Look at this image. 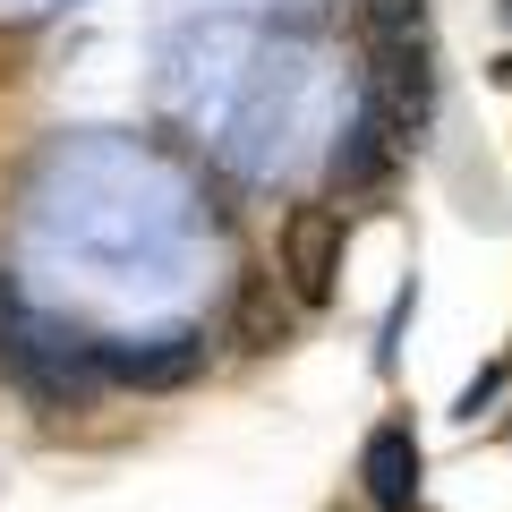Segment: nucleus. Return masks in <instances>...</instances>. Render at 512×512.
Masks as SVG:
<instances>
[{
	"label": "nucleus",
	"mask_w": 512,
	"mask_h": 512,
	"mask_svg": "<svg viewBox=\"0 0 512 512\" xmlns=\"http://www.w3.org/2000/svg\"><path fill=\"white\" fill-rule=\"evenodd\" d=\"M342 248H350V231L333 205H291V222H282V282H291V299L325 308L342 291Z\"/></svg>",
	"instance_id": "3"
},
{
	"label": "nucleus",
	"mask_w": 512,
	"mask_h": 512,
	"mask_svg": "<svg viewBox=\"0 0 512 512\" xmlns=\"http://www.w3.org/2000/svg\"><path fill=\"white\" fill-rule=\"evenodd\" d=\"M0 376L18 384L35 410H86L103 393V367H94V342H69L60 325L18 308V291L0 282Z\"/></svg>",
	"instance_id": "1"
},
{
	"label": "nucleus",
	"mask_w": 512,
	"mask_h": 512,
	"mask_svg": "<svg viewBox=\"0 0 512 512\" xmlns=\"http://www.w3.org/2000/svg\"><path fill=\"white\" fill-rule=\"evenodd\" d=\"M367 9V35H410V26H427V0H359Z\"/></svg>",
	"instance_id": "8"
},
{
	"label": "nucleus",
	"mask_w": 512,
	"mask_h": 512,
	"mask_svg": "<svg viewBox=\"0 0 512 512\" xmlns=\"http://www.w3.org/2000/svg\"><path fill=\"white\" fill-rule=\"evenodd\" d=\"M94 367L103 384H188L205 367L197 333H163V342H94Z\"/></svg>",
	"instance_id": "4"
},
{
	"label": "nucleus",
	"mask_w": 512,
	"mask_h": 512,
	"mask_svg": "<svg viewBox=\"0 0 512 512\" xmlns=\"http://www.w3.org/2000/svg\"><path fill=\"white\" fill-rule=\"evenodd\" d=\"M359 478H367V504H376V512H410V495H419V436H410L402 419L376 427Z\"/></svg>",
	"instance_id": "5"
},
{
	"label": "nucleus",
	"mask_w": 512,
	"mask_h": 512,
	"mask_svg": "<svg viewBox=\"0 0 512 512\" xmlns=\"http://www.w3.org/2000/svg\"><path fill=\"white\" fill-rule=\"evenodd\" d=\"M239 342H248V350H274L282 342V308H274V291H265V274L239 282Z\"/></svg>",
	"instance_id": "7"
},
{
	"label": "nucleus",
	"mask_w": 512,
	"mask_h": 512,
	"mask_svg": "<svg viewBox=\"0 0 512 512\" xmlns=\"http://www.w3.org/2000/svg\"><path fill=\"white\" fill-rule=\"evenodd\" d=\"M393 146H402V137H393V128H384L376 111H367V120L342 137V154H333V188H342V197L376 188V180H384V163H393Z\"/></svg>",
	"instance_id": "6"
},
{
	"label": "nucleus",
	"mask_w": 512,
	"mask_h": 512,
	"mask_svg": "<svg viewBox=\"0 0 512 512\" xmlns=\"http://www.w3.org/2000/svg\"><path fill=\"white\" fill-rule=\"evenodd\" d=\"M367 111L393 137H410V146L427 137V120H436V52H427V26H410V35H367Z\"/></svg>",
	"instance_id": "2"
}]
</instances>
